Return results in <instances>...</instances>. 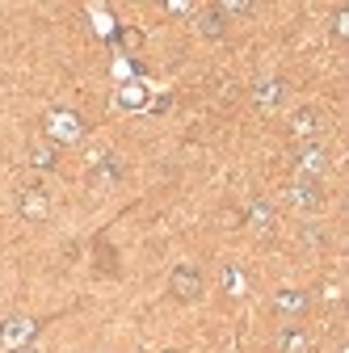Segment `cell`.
Instances as JSON below:
<instances>
[{"label": "cell", "instance_id": "obj_14", "mask_svg": "<svg viewBox=\"0 0 349 353\" xmlns=\"http://www.w3.org/2000/svg\"><path fill=\"white\" fill-rule=\"evenodd\" d=\"M223 290H228V299H244L252 290L248 270H240V265H223Z\"/></svg>", "mask_w": 349, "mask_h": 353}, {"label": "cell", "instance_id": "obj_15", "mask_svg": "<svg viewBox=\"0 0 349 353\" xmlns=\"http://www.w3.org/2000/svg\"><path fill=\"white\" fill-rule=\"evenodd\" d=\"M114 101H118L122 110H130V114H135V110H148V84H135V80L122 84Z\"/></svg>", "mask_w": 349, "mask_h": 353}, {"label": "cell", "instance_id": "obj_13", "mask_svg": "<svg viewBox=\"0 0 349 353\" xmlns=\"http://www.w3.org/2000/svg\"><path fill=\"white\" fill-rule=\"evenodd\" d=\"M278 349H282V353H308V349H312V336L303 332L299 324H282V332H278Z\"/></svg>", "mask_w": 349, "mask_h": 353}, {"label": "cell", "instance_id": "obj_6", "mask_svg": "<svg viewBox=\"0 0 349 353\" xmlns=\"http://www.w3.org/2000/svg\"><path fill=\"white\" fill-rule=\"evenodd\" d=\"M274 312L286 320V324H299L303 316H308V307H312V294L308 290H295V286H282V290H274Z\"/></svg>", "mask_w": 349, "mask_h": 353}, {"label": "cell", "instance_id": "obj_21", "mask_svg": "<svg viewBox=\"0 0 349 353\" xmlns=\"http://www.w3.org/2000/svg\"><path fill=\"white\" fill-rule=\"evenodd\" d=\"M164 13H194V5H190V0H164Z\"/></svg>", "mask_w": 349, "mask_h": 353}, {"label": "cell", "instance_id": "obj_18", "mask_svg": "<svg viewBox=\"0 0 349 353\" xmlns=\"http://www.w3.org/2000/svg\"><path fill=\"white\" fill-rule=\"evenodd\" d=\"M328 30H332V38H337V42H345V38H349V9H332Z\"/></svg>", "mask_w": 349, "mask_h": 353}, {"label": "cell", "instance_id": "obj_7", "mask_svg": "<svg viewBox=\"0 0 349 353\" xmlns=\"http://www.w3.org/2000/svg\"><path fill=\"white\" fill-rule=\"evenodd\" d=\"M295 176H312V181H320V176L328 172V152L324 143H299L295 148Z\"/></svg>", "mask_w": 349, "mask_h": 353}, {"label": "cell", "instance_id": "obj_10", "mask_svg": "<svg viewBox=\"0 0 349 353\" xmlns=\"http://www.w3.org/2000/svg\"><path fill=\"white\" fill-rule=\"evenodd\" d=\"M38 336V320L30 316H9V320H0V345L5 349H21Z\"/></svg>", "mask_w": 349, "mask_h": 353}, {"label": "cell", "instance_id": "obj_19", "mask_svg": "<svg viewBox=\"0 0 349 353\" xmlns=\"http://www.w3.org/2000/svg\"><path fill=\"white\" fill-rule=\"evenodd\" d=\"M114 42H118L122 51H139V47H143V34L126 26V30H118V34H114Z\"/></svg>", "mask_w": 349, "mask_h": 353}, {"label": "cell", "instance_id": "obj_5", "mask_svg": "<svg viewBox=\"0 0 349 353\" xmlns=\"http://www.w3.org/2000/svg\"><path fill=\"white\" fill-rule=\"evenodd\" d=\"M168 290H172V299H181V303H198L206 294V282H202V274L194 270V265H177V270L168 274Z\"/></svg>", "mask_w": 349, "mask_h": 353}, {"label": "cell", "instance_id": "obj_2", "mask_svg": "<svg viewBox=\"0 0 349 353\" xmlns=\"http://www.w3.org/2000/svg\"><path fill=\"white\" fill-rule=\"evenodd\" d=\"M324 126H328L324 110L303 105V110H295V114H290V139H299V143H320Z\"/></svg>", "mask_w": 349, "mask_h": 353}, {"label": "cell", "instance_id": "obj_9", "mask_svg": "<svg viewBox=\"0 0 349 353\" xmlns=\"http://www.w3.org/2000/svg\"><path fill=\"white\" fill-rule=\"evenodd\" d=\"M89 160H93V172H89V176H93L97 190H114V185L122 181V164H118V156H114L110 148H93Z\"/></svg>", "mask_w": 349, "mask_h": 353}, {"label": "cell", "instance_id": "obj_20", "mask_svg": "<svg viewBox=\"0 0 349 353\" xmlns=\"http://www.w3.org/2000/svg\"><path fill=\"white\" fill-rule=\"evenodd\" d=\"M299 236H303V244H316V248L324 244V228L312 223V219H303V232H299Z\"/></svg>", "mask_w": 349, "mask_h": 353}, {"label": "cell", "instance_id": "obj_16", "mask_svg": "<svg viewBox=\"0 0 349 353\" xmlns=\"http://www.w3.org/2000/svg\"><path fill=\"white\" fill-rule=\"evenodd\" d=\"M30 168H55L59 164V148L51 143V139H38V143H30Z\"/></svg>", "mask_w": 349, "mask_h": 353}, {"label": "cell", "instance_id": "obj_17", "mask_svg": "<svg viewBox=\"0 0 349 353\" xmlns=\"http://www.w3.org/2000/svg\"><path fill=\"white\" fill-rule=\"evenodd\" d=\"M215 9L223 13V21H228V17H252V13H257V5H252V0H219Z\"/></svg>", "mask_w": 349, "mask_h": 353}, {"label": "cell", "instance_id": "obj_1", "mask_svg": "<svg viewBox=\"0 0 349 353\" xmlns=\"http://www.w3.org/2000/svg\"><path fill=\"white\" fill-rule=\"evenodd\" d=\"M42 126H47V139H51L55 148L84 139V118H80L76 110H51L47 118H42Z\"/></svg>", "mask_w": 349, "mask_h": 353}, {"label": "cell", "instance_id": "obj_4", "mask_svg": "<svg viewBox=\"0 0 349 353\" xmlns=\"http://www.w3.org/2000/svg\"><path fill=\"white\" fill-rule=\"evenodd\" d=\"M252 105H257L261 114H278V110L286 105V80H282V76H261V80L252 84Z\"/></svg>", "mask_w": 349, "mask_h": 353}, {"label": "cell", "instance_id": "obj_8", "mask_svg": "<svg viewBox=\"0 0 349 353\" xmlns=\"http://www.w3.org/2000/svg\"><path fill=\"white\" fill-rule=\"evenodd\" d=\"M286 198H290L303 214H316V210L324 206V190H320V181H312V176H295V181L286 185Z\"/></svg>", "mask_w": 349, "mask_h": 353}, {"label": "cell", "instance_id": "obj_22", "mask_svg": "<svg viewBox=\"0 0 349 353\" xmlns=\"http://www.w3.org/2000/svg\"><path fill=\"white\" fill-rule=\"evenodd\" d=\"M13 353H42V349H38V345L30 341V345H21V349H13Z\"/></svg>", "mask_w": 349, "mask_h": 353}, {"label": "cell", "instance_id": "obj_3", "mask_svg": "<svg viewBox=\"0 0 349 353\" xmlns=\"http://www.w3.org/2000/svg\"><path fill=\"white\" fill-rule=\"evenodd\" d=\"M17 214L26 223H47L51 219V194L42 185H21L17 190Z\"/></svg>", "mask_w": 349, "mask_h": 353}, {"label": "cell", "instance_id": "obj_12", "mask_svg": "<svg viewBox=\"0 0 349 353\" xmlns=\"http://www.w3.org/2000/svg\"><path fill=\"white\" fill-rule=\"evenodd\" d=\"M194 30L202 34V38H223V30H228V21H223V13L219 9H194Z\"/></svg>", "mask_w": 349, "mask_h": 353}, {"label": "cell", "instance_id": "obj_11", "mask_svg": "<svg viewBox=\"0 0 349 353\" xmlns=\"http://www.w3.org/2000/svg\"><path fill=\"white\" fill-rule=\"evenodd\" d=\"M244 219H248V232L252 236H274V228H278V214H274V206L266 198H252L248 210H244Z\"/></svg>", "mask_w": 349, "mask_h": 353}]
</instances>
